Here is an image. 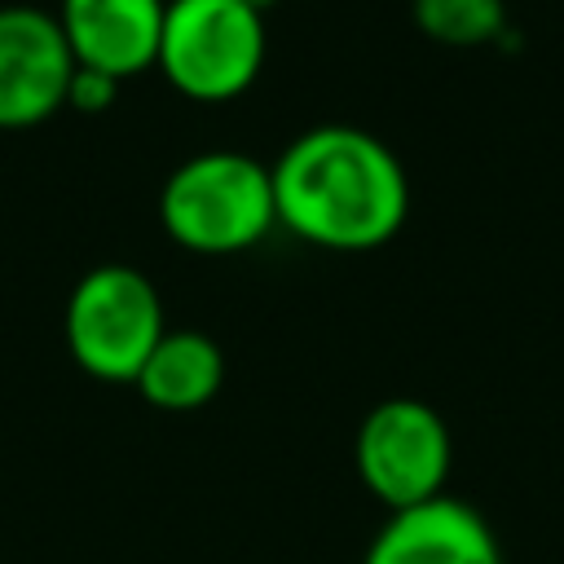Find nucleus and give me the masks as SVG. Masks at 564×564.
Segmentation results:
<instances>
[{"label":"nucleus","instance_id":"f8f14e48","mask_svg":"<svg viewBox=\"0 0 564 564\" xmlns=\"http://www.w3.org/2000/svg\"><path fill=\"white\" fill-rule=\"evenodd\" d=\"M251 4H256V9H260V13H264V9H269V4H273V0H251Z\"/></svg>","mask_w":564,"mask_h":564},{"label":"nucleus","instance_id":"20e7f679","mask_svg":"<svg viewBox=\"0 0 564 564\" xmlns=\"http://www.w3.org/2000/svg\"><path fill=\"white\" fill-rule=\"evenodd\" d=\"M66 348L75 366L101 383H132L150 348L167 330L154 282L132 264H93L66 300Z\"/></svg>","mask_w":564,"mask_h":564},{"label":"nucleus","instance_id":"f03ea898","mask_svg":"<svg viewBox=\"0 0 564 564\" xmlns=\"http://www.w3.org/2000/svg\"><path fill=\"white\" fill-rule=\"evenodd\" d=\"M163 234L194 256H238L278 229L269 163L242 150H203L176 163L159 189Z\"/></svg>","mask_w":564,"mask_h":564},{"label":"nucleus","instance_id":"0eeeda50","mask_svg":"<svg viewBox=\"0 0 564 564\" xmlns=\"http://www.w3.org/2000/svg\"><path fill=\"white\" fill-rule=\"evenodd\" d=\"M361 564H502V546L471 502L441 494L388 511Z\"/></svg>","mask_w":564,"mask_h":564},{"label":"nucleus","instance_id":"9b49d317","mask_svg":"<svg viewBox=\"0 0 564 564\" xmlns=\"http://www.w3.org/2000/svg\"><path fill=\"white\" fill-rule=\"evenodd\" d=\"M115 97H119V79L115 75L75 62L70 88H66V110H75V115H101V110L115 106Z\"/></svg>","mask_w":564,"mask_h":564},{"label":"nucleus","instance_id":"7ed1b4c3","mask_svg":"<svg viewBox=\"0 0 564 564\" xmlns=\"http://www.w3.org/2000/svg\"><path fill=\"white\" fill-rule=\"evenodd\" d=\"M269 53L264 13L251 0H167L159 31V75L189 101L242 97Z\"/></svg>","mask_w":564,"mask_h":564},{"label":"nucleus","instance_id":"6e6552de","mask_svg":"<svg viewBox=\"0 0 564 564\" xmlns=\"http://www.w3.org/2000/svg\"><path fill=\"white\" fill-rule=\"evenodd\" d=\"M163 9L167 0H62L57 26L79 66L106 70L123 84L154 66Z\"/></svg>","mask_w":564,"mask_h":564},{"label":"nucleus","instance_id":"1a4fd4ad","mask_svg":"<svg viewBox=\"0 0 564 564\" xmlns=\"http://www.w3.org/2000/svg\"><path fill=\"white\" fill-rule=\"evenodd\" d=\"M137 392L163 414L203 410L225 383V352L203 330H163L137 370Z\"/></svg>","mask_w":564,"mask_h":564},{"label":"nucleus","instance_id":"9d476101","mask_svg":"<svg viewBox=\"0 0 564 564\" xmlns=\"http://www.w3.org/2000/svg\"><path fill=\"white\" fill-rule=\"evenodd\" d=\"M414 26L449 48H480L494 44L507 26L502 0H414L410 4Z\"/></svg>","mask_w":564,"mask_h":564},{"label":"nucleus","instance_id":"39448f33","mask_svg":"<svg viewBox=\"0 0 564 564\" xmlns=\"http://www.w3.org/2000/svg\"><path fill=\"white\" fill-rule=\"evenodd\" d=\"M352 463L361 485L388 507L405 511L445 494L454 441L445 419L419 397H388L366 410L352 436Z\"/></svg>","mask_w":564,"mask_h":564},{"label":"nucleus","instance_id":"f257e3e1","mask_svg":"<svg viewBox=\"0 0 564 564\" xmlns=\"http://www.w3.org/2000/svg\"><path fill=\"white\" fill-rule=\"evenodd\" d=\"M278 225L322 251H375L410 216V176L388 141L357 123H317L273 163Z\"/></svg>","mask_w":564,"mask_h":564},{"label":"nucleus","instance_id":"423d86ee","mask_svg":"<svg viewBox=\"0 0 564 564\" xmlns=\"http://www.w3.org/2000/svg\"><path fill=\"white\" fill-rule=\"evenodd\" d=\"M75 75L57 13L35 4H0V132H26L66 110Z\"/></svg>","mask_w":564,"mask_h":564}]
</instances>
